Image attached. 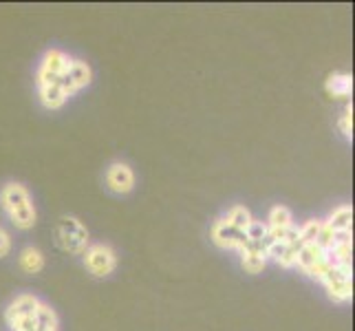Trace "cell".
Segmentation results:
<instances>
[{"label": "cell", "instance_id": "cell-1", "mask_svg": "<svg viewBox=\"0 0 355 331\" xmlns=\"http://www.w3.org/2000/svg\"><path fill=\"white\" fill-rule=\"evenodd\" d=\"M304 276L318 280L334 303L353 298V232H336L324 219L298 226L296 263Z\"/></svg>", "mask_w": 355, "mask_h": 331}, {"label": "cell", "instance_id": "cell-2", "mask_svg": "<svg viewBox=\"0 0 355 331\" xmlns=\"http://www.w3.org/2000/svg\"><path fill=\"white\" fill-rule=\"evenodd\" d=\"M93 82V69L87 60L64 49H46L35 69V95L46 110H60Z\"/></svg>", "mask_w": 355, "mask_h": 331}, {"label": "cell", "instance_id": "cell-3", "mask_svg": "<svg viewBox=\"0 0 355 331\" xmlns=\"http://www.w3.org/2000/svg\"><path fill=\"white\" fill-rule=\"evenodd\" d=\"M5 325L9 331H60L58 312L31 291H20L5 307Z\"/></svg>", "mask_w": 355, "mask_h": 331}, {"label": "cell", "instance_id": "cell-4", "mask_svg": "<svg viewBox=\"0 0 355 331\" xmlns=\"http://www.w3.org/2000/svg\"><path fill=\"white\" fill-rule=\"evenodd\" d=\"M252 223H254V214L248 210L245 205H232L230 210L218 217L212 226V243L221 250H236L239 254L245 250H261L259 243L252 239ZM267 254V252H265Z\"/></svg>", "mask_w": 355, "mask_h": 331}, {"label": "cell", "instance_id": "cell-5", "mask_svg": "<svg viewBox=\"0 0 355 331\" xmlns=\"http://www.w3.org/2000/svg\"><path fill=\"white\" fill-rule=\"evenodd\" d=\"M0 210L16 230H31L38 223V207L29 188L20 181H7L0 188Z\"/></svg>", "mask_w": 355, "mask_h": 331}, {"label": "cell", "instance_id": "cell-6", "mask_svg": "<svg viewBox=\"0 0 355 331\" xmlns=\"http://www.w3.org/2000/svg\"><path fill=\"white\" fill-rule=\"evenodd\" d=\"M53 235H55L58 248L71 256H82L91 245V232L84 226V221L76 214L60 217Z\"/></svg>", "mask_w": 355, "mask_h": 331}, {"label": "cell", "instance_id": "cell-7", "mask_svg": "<svg viewBox=\"0 0 355 331\" xmlns=\"http://www.w3.org/2000/svg\"><path fill=\"white\" fill-rule=\"evenodd\" d=\"M267 228V252L274 245H287L298 239V226L287 205H274L265 219Z\"/></svg>", "mask_w": 355, "mask_h": 331}, {"label": "cell", "instance_id": "cell-8", "mask_svg": "<svg viewBox=\"0 0 355 331\" xmlns=\"http://www.w3.org/2000/svg\"><path fill=\"white\" fill-rule=\"evenodd\" d=\"M84 267L89 269V274L95 278H106L117 269V252L111 243H91L87 252L82 254Z\"/></svg>", "mask_w": 355, "mask_h": 331}, {"label": "cell", "instance_id": "cell-9", "mask_svg": "<svg viewBox=\"0 0 355 331\" xmlns=\"http://www.w3.org/2000/svg\"><path fill=\"white\" fill-rule=\"evenodd\" d=\"M106 188L115 192V194H128L135 190V183H137V177H135V170L128 162H113L106 168Z\"/></svg>", "mask_w": 355, "mask_h": 331}, {"label": "cell", "instance_id": "cell-10", "mask_svg": "<svg viewBox=\"0 0 355 331\" xmlns=\"http://www.w3.org/2000/svg\"><path fill=\"white\" fill-rule=\"evenodd\" d=\"M324 91L331 97H340V100H347L353 93V76L345 71H336L327 78L324 82Z\"/></svg>", "mask_w": 355, "mask_h": 331}, {"label": "cell", "instance_id": "cell-11", "mask_svg": "<svg viewBox=\"0 0 355 331\" xmlns=\"http://www.w3.org/2000/svg\"><path fill=\"white\" fill-rule=\"evenodd\" d=\"M18 263L27 274H40L44 269L46 259H44V252L40 248H35V245H27V248L20 252Z\"/></svg>", "mask_w": 355, "mask_h": 331}, {"label": "cell", "instance_id": "cell-12", "mask_svg": "<svg viewBox=\"0 0 355 331\" xmlns=\"http://www.w3.org/2000/svg\"><path fill=\"white\" fill-rule=\"evenodd\" d=\"M324 223L336 232H353V207L349 203L338 205L336 210H331V214L324 219Z\"/></svg>", "mask_w": 355, "mask_h": 331}, {"label": "cell", "instance_id": "cell-13", "mask_svg": "<svg viewBox=\"0 0 355 331\" xmlns=\"http://www.w3.org/2000/svg\"><path fill=\"white\" fill-rule=\"evenodd\" d=\"M267 254L261 250H245L241 252V267L245 269L248 274H261L265 265H267Z\"/></svg>", "mask_w": 355, "mask_h": 331}, {"label": "cell", "instance_id": "cell-14", "mask_svg": "<svg viewBox=\"0 0 355 331\" xmlns=\"http://www.w3.org/2000/svg\"><path fill=\"white\" fill-rule=\"evenodd\" d=\"M340 133L345 135L347 139L353 137V104H347L345 113L340 117Z\"/></svg>", "mask_w": 355, "mask_h": 331}, {"label": "cell", "instance_id": "cell-15", "mask_svg": "<svg viewBox=\"0 0 355 331\" xmlns=\"http://www.w3.org/2000/svg\"><path fill=\"white\" fill-rule=\"evenodd\" d=\"M9 252H11V235L0 226V261L9 256Z\"/></svg>", "mask_w": 355, "mask_h": 331}]
</instances>
